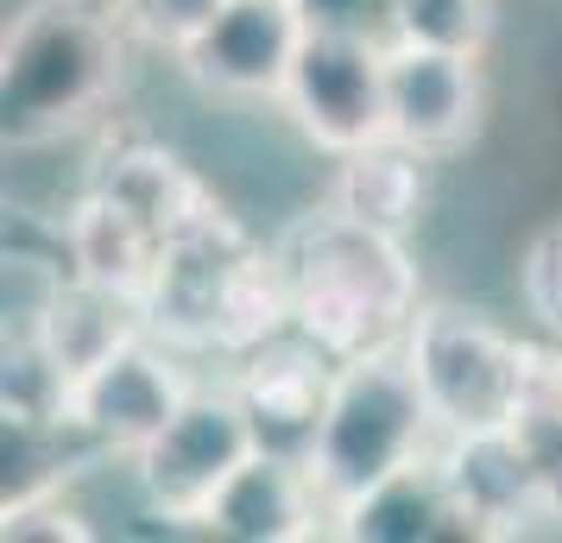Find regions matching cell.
<instances>
[{
	"instance_id": "obj_4",
	"label": "cell",
	"mask_w": 562,
	"mask_h": 543,
	"mask_svg": "<svg viewBox=\"0 0 562 543\" xmlns=\"http://www.w3.org/2000/svg\"><path fill=\"white\" fill-rule=\"evenodd\" d=\"M436 437L442 430H436L430 405H424V386H417V373H411L398 341L348 354L335 366L329 405H323L316 442L304 455L310 480H316L323 506H329V524H341L392 474L417 467L436 449Z\"/></svg>"
},
{
	"instance_id": "obj_5",
	"label": "cell",
	"mask_w": 562,
	"mask_h": 543,
	"mask_svg": "<svg viewBox=\"0 0 562 543\" xmlns=\"http://www.w3.org/2000/svg\"><path fill=\"white\" fill-rule=\"evenodd\" d=\"M398 348H405L442 437L506 430L512 417L525 411L537 373L550 366V354H537L531 341L499 329L493 316L468 310V304H442V297L417 304Z\"/></svg>"
},
{
	"instance_id": "obj_9",
	"label": "cell",
	"mask_w": 562,
	"mask_h": 543,
	"mask_svg": "<svg viewBox=\"0 0 562 543\" xmlns=\"http://www.w3.org/2000/svg\"><path fill=\"white\" fill-rule=\"evenodd\" d=\"M297 45H304V20L291 0H228L178 52V70L222 102H279Z\"/></svg>"
},
{
	"instance_id": "obj_23",
	"label": "cell",
	"mask_w": 562,
	"mask_h": 543,
	"mask_svg": "<svg viewBox=\"0 0 562 543\" xmlns=\"http://www.w3.org/2000/svg\"><path fill=\"white\" fill-rule=\"evenodd\" d=\"M114 7H121V20H127V32L139 38V45L178 57L228 0H114Z\"/></svg>"
},
{
	"instance_id": "obj_12",
	"label": "cell",
	"mask_w": 562,
	"mask_h": 543,
	"mask_svg": "<svg viewBox=\"0 0 562 543\" xmlns=\"http://www.w3.org/2000/svg\"><path fill=\"white\" fill-rule=\"evenodd\" d=\"M442 487L456 499L461 531L474 538H525L531 512L550 499L543 480H537L525 442L506 430H468V437H436L430 449Z\"/></svg>"
},
{
	"instance_id": "obj_25",
	"label": "cell",
	"mask_w": 562,
	"mask_h": 543,
	"mask_svg": "<svg viewBox=\"0 0 562 543\" xmlns=\"http://www.w3.org/2000/svg\"><path fill=\"white\" fill-rule=\"evenodd\" d=\"M304 32L360 38V45H392L398 38V0H291Z\"/></svg>"
},
{
	"instance_id": "obj_13",
	"label": "cell",
	"mask_w": 562,
	"mask_h": 543,
	"mask_svg": "<svg viewBox=\"0 0 562 543\" xmlns=\"http://www.w3.org/2000/svg\"><path fill=\"white\" fill-rule=\"evenodd\" d=\"M203 531L234 543H304L335 531L329 506L310 480V467L297 455H272V449H254L247 462L234 467V480L215 493Z\"/></svg>"
},
{
	"instance_id": "obj_20",
	"label": "cell",
	"mask_w": 562,
	"mask_h": 543,
	"mask_svg": "<svg viewBox=\"0 0 562 543\" xmlns=\"http://www.w3.org/2000/svg\"><path fill=\"white\" fill-rule=\"evenodd\" d=\"M512 437L525 442V455H531L543 493L562 506V348L550 354V366L537 373L525 411L512 417Z\"/></svg>"
},
{
	"instance_id": "obj_21",
	"label": "cell",
	"mask_w": 562,
	"mask_h": 543,
	"mask_svg": "<svg viewBox=\"0 0 562 543\" xmlns=\"http://www.w3.org/2000/svg\"><path fill=\"white\" fill-rule=\"evenodd\" d=\"M0 538L7 543H89L95 538V524L82 512L77 499H70V480H52V487H32V493H7V506H0Z\"/></svg>"
},
{
	"instance_id": "obj_2",
	"label": "cell",
	"mask_w": 562,
	"mask_h": 543,
	"mask_svg": "<svg viewBox=\"0 0 562 543\" xmlns=\"http://www.w3.org/2000/svg\"><path fill=\"white\" fill-rule=\"evenodd\" d=\"M279 259L291 279V329L329 348L335 361L398 341L424 304L405 234L367 228L335 203L297 215L279 234Z\"/></svg>"
},
{
	"instance_id": "obj_8",
	"label": "cell",
	"mask_w": 562,
	"mask_h": 543,
	"mask_svg": "<svg viewBox=\"0 0 562 543\" xmlns=\"http://www.w3.org/2000/svg\"><path fill=\"white\" fill-rule=\"evenodd\" d=\"M272 108L329 158H348L360 146H373V139H392V127H385V45L304 32L297 64H291Z\"/></svg>"
},
{
	"instance_id": "obj_22",
	"label": "cell",
	"mask_w": 562,
	"mask_h": 543,
	"mask_svg": "<svg viewBox=\"0 0 562 543\" xmlns=\"http://www.w3.org/2000/svg\"><path fill=\"white\" fill-rule=\"evenodd\" d=\"M518 304L562 348V222L537 228L518 253Z\"/></svg>"
},
{
	"instance_id": "obj_6",
	"label": "cell",
	"mask_w": 562,
	"mask_h": 543,
	"mask_svg": "<svg viewBox=\"0 0 562 543\" xmlns=\"http://www.w3.org/2000/svg\"><path fill=\"white\" fill-rule=\"evenodd\" d=\"M259 449L254 423H247V405L228 380H196V392L183 398V411L158 430L139 455L127 462L133 493L146 518H165V524H203L215 493L234 480V467Z\"/></svg>"
},
{
	"instance_id": "obj_10",
	"label": "cell",
	"mask_w": 562,
	"mask_h": 543,
	"mask_svg": "<svg viewBox=\"0 0 562 543\" xmlns=\"http://www.w3.org/2000/svg\"><path fill=\"white\" fill-rule=\"evenodd\" d=\"M486 114V82L481 57L468 52H436V45H385V127L398 146L424 158L461 152Z\"/></svg>"
},
{
	"instance_id": "obj_3",
	"label": "cell",
	"mask_w": 562,
	"mask_h": 543,
	"mask_svg": "<svg viewBox=\"0 0 562 543\" xmlns=\"http://www.w3.org/2000/svg\"><path fill=\"white\" fill-rule=\"evenodd\" d=\"M133 32L114 0H32L0 38V108L13 146L95 127L121 95Z\"/></svg>"
},
{
	"instance_id": "obj_15",
	"label": "cell",
	"mask_w": 562,
	"mask_h": 543,
	"mask_svg": "<svg viewBox=\"0 0 562 543\" xmlns=\"http://www.w3.org/2000/svg\"><path fill=\"white\" fill-rule=\"evenodd\" d=\"M64 265L82 285H102L127 304H146V285H153L158 265V234L139 228L102 190H82L77 203L64 208Z\"/></svg>"
},
{
	"instance_id": "obj_18",
	"label": "cell",
	"mask_w": 562,
	"mask_h": 543,
	"mask_svg": "<svg viewBox=\"0 0 562 543\" xmlns=\"http://www.w3.org/2000/svg\"><path fill=\"white\" fill-rule=\"evenodd\" d=\"M442 531H461V518L430 455L405 467V474H392L385 487H373L335 524V538H355V543H424V538H442Z\"/></svg>"
},
{
	"instance_id": "obj_14",
	"label": "cell",
	"mask_w": 562,
	"mask_h": 543,
	"mask_svg": "<svg viewBox=\"0 0 562 543\" xmlns=\"http://www.w3.org/2000/svg\"><path fill=\"white\" fill-rule=\"evenodd\" d=\"M89 190H102L108 203H121L133 222L153 228L158 240H171L178 228H190L196 215L215 208L209 183L196 178L178 152H165V146H153V139L108 146V152L89 165Z\"/></svg>"
},
{
	"instance_id": "obj_16",
	"label": "cell",
	"mask_w": 562,
	"mask_h": 543,
	"mask_svg": "<svg viewBox=\"0 0 562 543\" xmlns=\"http://www.w3.org/2000/svg\"><path fill=\"white\" fill-rule=\"evenodd\" d=\"M430 165L436 158L411 152L398 139H373L360 152L335 158V178H329V196L341 215H355L367 228H385V234H411L417 215L430 203Z\"/></svg>"
},
{
	"instance_id": "obj_17",
	"label": "cell",
	"mask_w": 562,
	"mask_h": 543,
	"mask_svg": "<svg viewBox=\"0 0 562 543\" xmlns=\"http://www.w3.org/2000/svg\"><path fill=\"white\" fill-rule=\"evenodd\" d=\"M146 329V316H139V304H127V297H114V291L102 285H82V279H70V285L52 297V310H45V323H38V341L45 354H52V366L64 373V380H82L95 361H108L121 341H133Z\"/></svg>"
},
{
	"instance_id": "obj_19",
	"label": "cell",
	"mask_w": 562,
	"mask_h": 543,
	"mask_svg": "<svg viewBox=\"0 0 562 543\" xmlns=\"http://www.w3.org/2000/svg\"><path fill=\"white\" fill-rule=\"evenodd\" d=\"M493 20H499V0H398V38L436 45V52L481 57L493 38Z\"/></svg>"
},
{
	"instance_id": "obj_1",
	"label": "cell",
	"mask_w": 562,
	"mask_h": 543,
	"mask_svg": "<svg viewBox=\"0 0 562 543\" xmlns=\"http://www.w3.org/2000/svg\"><path fill=\"white\" fill-rule=\"evenodd\" d=\"M139 316L171 348H209L240 361L247 348L291 329V279L279 247H259L234 215L209 208L171 240H158Z\"/></svg>"
},
{
	"instance_id": "obj_11",
	"label": "cell",
	"mask_w": 562,
	"mask_h": 543,
	"mask_svg": "<svg viewBox=\"0 0 562 543\" xmlns=\"http://www.w3.org/2000/svg\"><path fill=\"white\" fill-rule=\"evenodd\" d=\"M335 354L316 348L310 336L284 329V336L259 341L234 361L228 386L240 392L247 405V423H254L259 449L272 455H297L304 462L310 442H316V423H323V405H329V386H335Z\"/></svg>"
},
{
	"instance_id": "obj_24",
	"label": "cell",
	"mask_w": 562,
	"mask_h": 543,
	"mask_svg": "<svg viewBox=\"0 0 562 543\" xmlns=\"http://www.w3.org/2000/svg\"><path fill=\"white\" fill-rule=\"evenodd\" d=\"M70 285V265H52V259L32 253H7V341L38 336V323L52 310V297Z\"/></svg>"
},
{
	"instance_id": "obj_7",
	"label": "cell",
	"mask_w": 562,
	"mask_h": 543,
	"mask_svg": "<svg viewBox=\"0 0 562 543\" xmlns=\"http://www.w3.org/2000/svg\"><path fill=\"white\" fill-rule=\"evenodd\" d=\"M196 392L183 348L158 341L153 329H139L121 341L108 361H95L82 380H70L64 398V437L102 455V462H133L146 442L183 411V398Z\"/></svg>"
}]
</instances>
